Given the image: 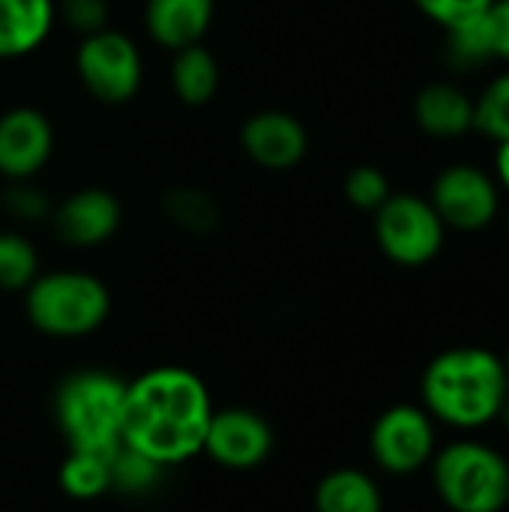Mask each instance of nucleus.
<instances>
[{"label": "nucleus", "instance_id": "obj_28", "mask_svg": "<svg viewBox=\"0 0 509 512\" xmlns=\"http://www.w3.org/2000/svg\"><path fill=\"white\" fill-rule=\"evenodd\" d=\"M492 3L495 0H414V6L444 30L459 24V21H468V18L489 12Z\"/></svg>", "mask_w": 509, "mask_h": 512}, {"label": "nucleus", "instance_id": "obj_26", "mask_svg": "<svg viewBox=\"0 0 509 512\" xmlns=\"http://www.w3.org/2000/svg\"><path fill=\"white\" fill-rule=\"evenodd\" d=\"M342 189H345L348 204L357 207V210H366V213H375L393 195L390 180H387V174L378 165H357V168H351Z\"/></svg>", "mask_w": 509, "mask_h": 512}, {"label": "nucleus", "instance_id": "obj_3", "mask_svg": "<svg viewBox=\"0 0 509 512\" xmlns=\"http://www.w3.org/2000/svg\"><path fill=\"white\" fill-rule=\"evenodd\" d=\"M126 381L105 369H81L60 381L54 420L69 450L114 453L123 444Z\"/></svg>", "mask_w": 509, "mask_h": 512}, {"label": "nucleus", "instance_id": "obj_6", "mask_svg": "<svg viewBox=\"0 0 509 512\" xmlns=\"http://www.w3.org/2000/svg\"><path fill=\"white\" fill-rule=\"evenodd\" d=\"M372 228L384 258L399 267H426L447 243V225L435 213L432 201L414 192H393L375 210Z\"/></svg>", "mask_w": 509, "mask_h": 512}, {"label": "nucleus", "instance_id": "obj_15", "mask_svg": "<svg viewBox=\"0 0 509 512\" xmlns=\"http://www.w3.org/2000/svg\"><path fill=\"white\" fill-rule=\"evenodd\" d=\"M414 123L429 138H462L474 129V96L453 81H432L414 96Z\"/></svg>", "mask_w": 509, "mask_h": 512}, {"label": "nucleus", "instance_id": "obj_27", "mask_svg": "<svg viewBox=\"0 0 509 512\" xmlns=\"http://www.w3.org/2000/svg\"><path fill=\"white\" fill-rule=\"evenodd\" d=\"M57 21H63L69 30L90 36L102 27H108L111 6L108 0H54Z\"/></svg>", "mask_w": 509, "mask_h": 512}, {"label": "nucleus", "instance_id": "obj_12", "mask_svg": "<svg viewBox=\"0 0 509 512\" xmlns=\"http://www.w3.org/2000/svg\"><path fill=\"white\" fill-rule=\"evenodd\" d=\"M201 453H207L219 468L252 471L273 453V429L258 411L222 408L210 417Z\"/></svg>", "mask_w": 509, "mask_h": 512}, {"label": "nucleus", "instance_id": "obj_9", "mask_svg": "<svg viewBox=\"0 0 509 512\" xmlns=\"http://www.w3.org/2000/svg\"><path fill=\"white\" fill-rule=\"evenodd\" d=\"M369 450L381 471L411 477L435 456V420L420 405H393L375 420Z\"/></svg>", "mask_w": 509, "mask_h": 512}, {"label": "nucleus", "instance_id": "obj_19", "mask_svg": "<svg viewBox=\"0 0 509 512\" xmlns=\"http://www.w3.org/2000/svg\"><path fill=\"white\" fill-rule=\"evenodd\" d=\"M57 483L72 501H96L111 492V453L69 450L60 465Z\"/></svg>", "mask_w": 509, "mask_h": 512}, {"label": "nucleus", "instance_id": "obj_16", "mask_svg": "<svg viewBox=\"0 0 509 512\" xmlns=\"http://www.w3.org/2000/svg\"><path fill=\"white\" fill-rule=\"evenodd\" d=\"M54 24V0H0V60H21L39 51Z\"/></svg>", "mask_w": 509, "mask_h": 512}, {"label": "nucleus", "instance_id": "obj_29", "mask_svg": "<svg viewBox=\"0 0 509 512\" xmlns=\"http://www.w3.org/2000/svg\"><path fill=\"white\" fill-rule=\"evenodd\" d=\"M489 30H492V45H495V60L509 63V0H495L486 12Z\"/></svg>", "mask_w": 509, "mask_h": 512}, {"label": "nucleus", "instance_id": "obj_14", "mask_svg": "<svg viewBox=\"0 0 509 512\" xmlns=\"http://www.w3.org/2000/svg\"><path fill=\"white\" fill-rule=\"evenodd\" d=\"M213 15L216 0H144V30L165 51L204 42Z\"/></svg>", "mask_w": 509, "mask_h": 512}, {"label": "nucleus", "instance_id": "obj_10", "mask_svg": "<svg viewBox=\"0 0 509 512\" xmlns=\"http://www.w3.org/2000/svg\"><path fill=\"white\" fill-rule=\"evenodd\" d=\"M54 123L33 105H12L0 114V177L36 180L54 156Z\"/></svg>", "mask_w": 509, "mask_h": 512}, {"label": "nucleus", "instance_id": "obj_13", "mask_svg": "<svg viewBox=\"0 0 509 512\" xmlns=\"http://www.w3.org/2000/svg\"><path fill=\"white\" fill-rule=\"evenodd\" d=\"M240 147L252 165L282 174L297 168L309 153V132L306 126L279 108L255 111L240 126Z\"/></svg>", "mask_w": 509, "mask_h": 512}, {"label": "nucleus", "instance_id": "obj_24", "mask_svg": "<svg viewBox=\"0 0 509 512\" xmlns=\"http://www.w3.org/2000/svg\"><path fill=\"white\" fill-rule=\"evenodd\" d=\"M162 465H156L153 459H147L144 453L120 444L111 453V489L120 495H144L150 489H156V483L162 480Z\"/></svg>", "mask_w": 509, "mask_h": 512}, {"label": "nucleus", "instance_id": "obj_32", "mask_svg": "<svg viewBox=\"0 0 509 512\" xmlns=\"http://www.w3.org/2000/svg\"><path fill=\"white\" fill-rule=\"evenodd\" d=\"M504 369H507V378H509V351H507V357H504Z\"/></svg>", "mask_w": 509, "mask_h": 512}, {"label": "nucleus", "instance_id": "obj_2", "mask_svg": "<svg viewBox=\"0 0 509 512\" xmlns=\"http://www.w3.org/2000/svg\"><path fill=\"white\" fill-rule=\"evenodd\" d=\"M420 390L432 420L465 432L483 429L498 420L509 393L504 357L480 345L447 348L426 366Z\"/></svg>", "mask_w": 509, "mask_h": 512}, {"label": "nucleus", "instance_id": "obj_1", "mask_svg": "<svg viewBox=\"0 0 509 512\" xmlns=\"http://www.w3.org/2000/svg\"><path fill=\"white\" fill-rule=\"evenodd\" d=\"M213 411L210 393L192 369H150L126 384L123 444L162 468L183 465L204 450Z\"/></svg>", "mask_w": 509, "mask_h": 512}, {"label": "nucleus", "instance_id": "obj_7", "mask_svg": "<svg viewBox=\"0 0 509 512\" xmlns=\"http://www.w3.org/2000/svg\"><path fill=\"white\" fill-rule=\"evenodd\" d=\"M75 72L96 102L126 105L144 84V54L129 33L102 27L81 36L75 48Z\"/></svg>", "mask_w": 509, "mask_h": 512}, {"label": "nucleus", "instance_id": "obj_8", "mask_svg": "<svg viewBox=\"0 0 509 512\" xmlns=\"http://www.w3.org/2000/svg\"><path fill=\"white\" fill-rule=\"evenodd\" d=\"M501 189L492 177V171L474 165V162H453L438 171L432 180V207L447 225V231L474 234L495 222L501 213Z\"/></svg>", "mask_w": 509, "mask_h": 512}, {"label": "nucleus", "instance_id": "obj_5", "mask_svg": "<svg viewBox=\"0 0 509 512\" xmlns=\"http://www.w3.org/2000/svg\"><path fill=\"white\" fill-rule=\"evenodd\" d=\"M432 486L453 512H504L509 459L480 441H453L432 456Z\"/></svg>", "mask_w": 509, "mask_h": 512}, {"label": "nucleus", "instance_id": "obj_18", "mask_svg": "<svg viewBox=\"0 0 509 512\" xmlns=\"http://www.w3.org/2000/svg\"><path fill=\"white\" fill-rule=\"evenodd\" d=\"M315 512H384V495L366 471L336 468L315 489Z\"/></svg>", "mask_w": 509, "mask_h": 512}, {"label": "nucleus", "instance_id": "obj_23", "mask_svg": "<svg viewBox=\"0 0 509 512\" xmlns=\"http://www.w3.org/2000/svg\"><path fill=\"white\" fill-rule=\"evenodd\" d=\"M474 132L495 144L509 138V69L495 75L474 96Z\"/></svg>", "mask_w": 509, "mask_h": 512}, {"label": "nucleus", "instance_id": "obj_21", "mask_svg": "<svg viewBox=\"0 0 509 512\" xmlns=\"http://www.w3.org/2000/svg\"><path fill=\"white\" fill-rule=\"evenodd\" d=\"M444 51L447 63L453 69H477L495 60V45H492V30L486 12L468 21H459L444 30Z\"/></svg>", "mask_w": 509, "mask_h": 512}, {"label": "nucleus", "instance_id": "obj_20", "mask_svg": "<svg viewBox=\"0 0 509 512\" xmlns=\"http://www.w3.org/2000/svg\"><path fill=\"white\" fill-rule=\"evenodd\" d=\"M162 213L171 225L189 234H210L222 222L219 201L198 186H174L162 195Z\"/></svg>", "mask_w": 509, "mask_h": 512}, {"label": "nucleus", "instance_id": "obj_30", "mask_svg": "<svg viewBox=\"0 0 509 512\" xmlns=\"http://www.w3.org/2000/svg\"><path fill=\"white\" fill-rule=\"evenodd\" d=\"M492 168H495V171H492V177H495L498 189L509 195V138L507 141H498V144H495V159H492Z\"/></svg>", "mask_w": 509, "mask_h": 512}, {"label": "nucleus", "instance_id": "obj_22", "mask_svg": "<svg viewBox=\"0 0 509 512\" xmlns=\"http://www.w3.org/2000/svg\"><path fill=\"white\" fill-rule=\"evenodd\" d=\"M39 276V252L21 231H0V291H27Z\"/></svg>", "mask_w": 509, "mask_h": 512}, {"label": "nucleus", "instance_id": "obj_4", "mask_svg": "<svg viewBox=\"0 0 509 512\" xmlns=\"http://www.w3.org/2000/svg\"><path fill=\"white\" fill-rule=\"evenodd\" d=\"M24 312L33 330L51 339H81L108 321L111 294L93 273L51 270L39 273L24 291Z\"/></svg>", "mask_w": 509, "mask_h": 512}, {"label": "nucleus", "instance_id": "obj_17", "mask_svg": "<svg viewBox=\"0 0 509 512\" xmlns=\"http://www.w3.org/2000/svg\"><path fill=\"white\" fill-rule=\"evenodd\" d=\"M168 78H171L174 96L189 108L210 105L219 93V84H222L219 60L204 42L174 51Z\"/></svg>", "mask_w": 509, "mask_h": 512}, {"label": "nucleus", "instance_id": "obj_11", "mask_svg": "<svg viewBox=\"0 0 509 512\" xmlns=\"http://www.w3.org/2000/svg\"><path fill=\"white\" fill-rule=\"evenodd\" d=\"M48 222L63 246L96 249L105 246L120 231L123 204L105 186H84L69 192L60 204H54Z\"/></svg>", "mask_w": 509, "mask_h": 512}, {"label": "nucleus", "instance_id": "obj_31", "mask_svg": "<svg viewBox=\"0 0 509 512\" xmlns=\"http://www.w3.org/2000/svg\"><path fill=\"white\" fill-rule=\"evenodd\" d=\"M498 420L504 423L509 429V393H507V399H504V405H501V414H498Z\"/></svg>", "mask_w": 509, "mask_h": 512}, {"label": "nucleus", "instance_id": "obj_25", "mask_svg": "<svg viewBox=\"0 0 509 512\" xmlns=\"http://www.w3.org/2000/svg\"><path fill=\"white\" fill-rule=\"evenodd\" d=\"M0 207L9 219L24 222V225H39L51 219V198L45 195L42 186H36L33 180H12L3 195H0Z\"/></svg>", "mask_w": 509, "mask_h": 512}]
</instances>
